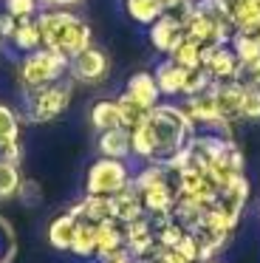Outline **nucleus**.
Listing matches in <instances>:
<instances>
[{
  "mask_svg": "<svg viewBox=\"0 0 260 263\" xmlns=\"http://www.w3.org/2000/svg\"><path fill=\"white\" fill-rule=\"evenodd\" d=\"M37 26H40V34H43V48L60 51L68 60L94 46L90 23H85L71 9H40Z\"/></svg>",
  "mask_w": 260,
  "mask_h": 263,
  "instance_id": "obj_1",
  "label": "nucleus"
},
{
  "mask_svg": "<svg viewBox=\"0 0 260 263\" xmlns=\"http://www.w3.org/2000/svg\"><path fill=\"white\" fill-rule=\"evenodd\" d=\"M147 125H150L153 139H156V161H161V164L170 156L178 153L190 142V136L198 133V127L192 125V119L178 102H158L147 114Z\"/></svg>",
  "mask_w": 260,
  "mask_h": 263,
  "instance_id": "obj_2",
  "label": "nucleus"
},
{
  "mask_svg": "<svg viewBox=\"0 0 260 263\" xmlns=\"http://www.w3.org/2000/svg\"><path fill=\"white\" fill-rule=\"evenodd\" d=\"M68 77V57L51 48H37L17 60V85L23 93L40 91V88L60 82Z\"/></svg>",
  "mask_w": 260,
  "mask_h": 263,
  "instance_id": "obj_3",
  "label": "nucleus"
},
{
  "mask_svg": "<svg viewBox=\"0 0 260 263\" xmlns=\"http://www.w3.org/2000/svg\"><path fill=\"white\" fill-rule=\"evenodd\" d=\"M73 99V80L65 77L60 82H51V85L40 88V91L23 93V116L31 125H45V122L60 119L68 110Z\"/></svg>",
  "mask_w": 260,
  "mask_h": 263,
  "instance_id": "obj_4",
  "label": "nucleus"
},
{
  "mask_svg": "<svg viewBox=\"0 0 260 263\" xmlns=\"http://www.w3.org/2000/svg\"><path fill=\"white\" fill-rule=\"evenodd\" d=\"M130 181H133V170H130L127 161L99 156L96 161H90L88 173H85V193L116 195V193H122Z\"/></svg>",
  "mask_w": 260,
  "mask_h": 263,
  "instance_id": "obj_5",
  "label": "nucleus"
},
{
  "mask_svg": "<svg viewBox=\"0 0 260 263\" xmlns=\"http://www.w3.org/2000/svg\"><path fill=\"white\" fill-rule=\"evenodd\" d=\"M68 77L79 85H102L110 77V57L105 48L90 46L68 60Z\"/></svg>",
  "mask_w": 260,
  "mask_h": 263,
  "instance_id": "obj_6",
  "label": "nucleus"
},
{
  "mask_svg": "<svg viewBox=\"0 0 260 263\" xmlns=\"http://www.w3.org/2000/svg\"><path fill=\"white\" fill-rule=\"evenodd\" d=\"M201 65L215 82L240 80V60L229 46H201Z\"/></svg>",
  "mask_w": 260,
  "mask_h": 263,
  "instance_id": "obj_7",
  "label": "nucleus"
},
{
  "mask_svg": "<svg viewBox=\"0 0 260 263\" xmlns=\"http://www.w3.org/2000/svg\"><path fill=\"white\" fill-rule=\"evenodd\" d=\"M119 255H130L124 246V223L116 218H107V221L96 223V260L105 263Z\"/></svg>",
  "mask_w": 260,
  "mask_h": 263,
  "instance_id": "obj_8",
  "label": "nucleus"
},
{
  "mask_svg": "<svg viewBox=\"0 0 260 263\" xmlns=\"http://www.w3.org/2000/svg\"><path fill=\"white\" fill-rule=\"evenodd\" d=\"M141 204H144L147 215H170L175 206V198H178V190H175V176L170 173L167 178L150 184V187L139 190Z\"/></svg>",
  "mask_w": 260,
  "mask_h": 263,
  "instance_id": "obj_9",
  "label": "nucleus"
},
{
  "mask_svg": "<svg viewBox=\"0 0 260 263\" xmlns=\"http://www.w3.org/2000/svg\"><path fill=\"white\" fill-rule=\"evenodd\" d=\"M147 37H150V46L156 48L158 54H164V57H170V54L175 51V48L181 46V40H184V26H181V20H175L170 12H164L161 17L156 20V23L147 29Z\"/></svg>",
  "mask_w": 260,
  "mask_h": 263,
  "instance_id": "obj_10",
  "label": "nucleus"
},
{
  "mask_svg": "<svg viewBox=\"0 0 260 263\" xmlns=\"http://www.w3.org/2000/svg\"><path fill=\"white\" fill-rule=\"evenodd\" d=\"M124 93L144 110H153L161 102V91H158V82H156L153 71H136V74H130L127 82H124Z\"/></svg>",
  "mask_w": 260,
  "mask_h": 263,
  "instance_id": "obj_11",
  "label": "nucleus"
},
{
  "mask_svg": "<svg viewBox=\"0 0 260 263\" xmlns=\"http://www.w3.org/2000/svg\"><path fill=\"white\" fill-rule=\"evenodd\" d=\"M243 93H246V82H240V80H226V82H215L212 85L215 105H218V114L224 119H229V122L240 119Z\"/></svg>",
  "mask_w": 260,
  "mask_h": 263,
  "instance_id": "obj_12",
  "label": "nucleus"
},
{
  "mask_svg": "<svg viewBox=\"0 0 260 263\" xmlns=\"http://www.w3.org/2000/svg\"><path fill=\"white\" fill-rule=\"evenodd\" d=\"M153 74H156V82H158V91H161V97L175 99V97H181V93H184L187 68H184V65H178L175 60L164 57Z\"/></svg>",
  "mask_w": 260,
  "mask_h": 263,
  "instance_id": "obj_13",
  "label": "nucleus"
},
{
  "mask_svg": "<svg viewBox=\"0 0 260 263\" xmlns=\"http://www.w3.org/2000/svg\"><path fill=\"white\" fill-rule=\"evenodd\" d=\"M68 212H71L73 218H85V221H90V223H102V221H107V218H113V201H110V195L85 193V198H79Z\"/></svg>",
  "mask_w": 260,
  "mask_h": 263,
  "instance_id": "obj_14",
  "label": "nucleus"
},
{
  "mask_svg": "<svg viewBox=\"0 0 260 263\" xmlns=\"http://www.w3.org/2000/svg\"><path fill=\"white\" fill-rule=\"evenodd\" d=\"M235 29H260V0H220Z\"/></svg>",
  "mask_w": 260,
  "mask_h": 263,
  "instance_id": "obj_15",
  "label": "nucleus"
},
{
  "mask_svg": "<svg viewBox=\"0 0 260 263\" xmlns=\"http://www.w3.org/2000/svg\"><path fill=\"white\" fill-rule=\"evenodd\" d=\"M96 147H99V156H107V159H122L127 161L130 156H133V150H130V130L127 127H110V130L99 133V142H96Z\"/></svg>",
  "mask_w": 260,
  "mask_h": 263,
  "instance_id": "obj_16",
  "label": "nucleus"
},
{
  "mask_svg": "<svg viewBox=\"0 0 260 263\" xmlns=\"http://www.w3.org/2000/svg\"><path fill=\"white\" fill-rule=\"evenodd\" d=\"M110 201H113V218L122 221V223H130V221H136V218L147 215L144 204H141V195H139V190H136L133 184H127L122 193L110 195Z\"/></svg>",
  "mask_w": 260,
  "mask_h": 263,
  "instance_id": "obj_17",
  "label": "nucleus"
},
{
  "mask_svg": "<svg viewBox=\"0 0 260 263\" xmlns=\"http://www.w3.org/2000/svg\"><path fill=\"white\" fill-rule=\"evenodd\" d=\"M9 46L14 48L17 54H31L37 48H43V34H40V26H37V17L31 20H17V29L11 34Z\"/></svg>",
  "mask_w": 260,
  "mask_h": 263,
  "instance_id": "obj_18",
  "label": "nucleus"
},
{
  "mask_svg": "<svg viewBox=\"0 0 260 263\" xmlns=\"http://www.w3.org/2000/svg\"><path fill=\"white\" fill-rule=\"evenodd\" d=\"M73 229H77V218L71 212H60L57 218H51L48 223V243L57 252H71V240H73Z\"/></svg>",
  "mask_w": 260,
  "mask_h": 263,
  "instance_id": "obj_19",
  "label": "nucleus"
},
{
  "mask_svg": "<svg viewBox=\"0 0 260 263\" xmlns=\"http://www.w3.org/2000/svg\"><path fill=\"white\" fill-rule=\"evenodd\" d=\"M229 48L240 60V65L252 63L254 57H260V29H235Z\"/></svg>",
  "mask_w": 260,
  "mask_h": 263,
  "instance_id": "obj_20",
  "label": "nucleus"
},
{
  "mask_svg": "<svg viewBox=\"0 0 260 263\" xmlns=\"http://www.w3.org/2000/svg\"><path fill=\"white\" fill-rule=\"evenodd\" d=\"M124 12L133 23L150 29L167 9H164V0H124Z\"/></svg>",
  "mask_w": 260,
  "mask_h": 263,
  "instance_id": "obj_21",
  "label": "nucleus"
},
{
  "mask_svg": "<svg viewBox=\"0 0 260 263\" xmlns=\"http://www.w3.org/2000/svg\"><path fill=\"white\" fill-rule=\"evenodd\" d=\"M71 255L82 257H96V223L77 218V229H73V240H71Z\"/></svg>",
  "mask_w": 260,
  "mask_h": 263,
  "instance_id": "obj_22",
  "label": "nucleus"
},
{
  "mask_svg": "<svg viewBox=\"0 0 260 263\" xmlns=\"http://www.w3.org/2000/svg\"><path fill=\"white\" fill-rule=\"evenodd\" d=\"M90 127L96 133H105L110 127H119V108H116V99H96L90 105Z\"/></svg>",
  "mask_w": 260,
  "mask_h": 263,
  "instance_id": "obj_23",
  "label": "nucleus"
},
{
  "mask_svg": "<svg viewBox=\"0 0 260 263\" xmlns=\"http://www.w3.org/2000/svg\"><path fill=\"white\" fill-rule=\"evenodd\" d=\"M20 127H23L20 114L11 105L0 102V147L11 142H20Z\"/></svg>",
  "mask_w": 260,
  "mask_h": 263,
  "instance_id": "obj_24",
  "label": "nucleus"
},
{
  "mask_svg": "<svg viewBox=\"0 0 260 263\" xmlns=\"http://www.w3.org/2000/svg\"><path fill=\"white\" fill-rule=\"evenodd\" d=\"M20 184H23L20 164H11V161L0 159V201L17 198V193H20Z\"/></svg>",
  "mask_w": 260,
  "mask_h": 263,
  "instance_id": "obj_25",
  "label": "nucleus"
},
{
  "mask_svg": "<svg viewBox=\"0 0 260 263\" xmlns=\"http://www.w3.org/2000/svg\"><path fill=\"white\" fill-rule=\"evenodd\" d=\"M198 238V249H201V260H212L226 243H229V235L226 232H215V229H195Z\"/></svg>",
  "mask_w": 260,
  "mask_h": 263,
  "instance_id": "obj_26",
  "label": "nucleus"
},
{
  "mask_svg": "<svg viewBox=\"0 0 260 263\" xmlns=\"http://www.w3.org/2000/svg\"><path fill=\"white\" fill-rule=\"evenodd\" d=\"M116 108H119V125L127 127V130H133V127L139 125V122H144V119H147V114H150V110L139 108V105H136L124 91L116 97Z\"/></svg>",
  "mask_w": 260,
  "mask_h": 263,
  "instance_id": "obj_27",
  "label": "nucleus"
},
{
  "mask_svg": "<svg viewBox=\"0 0 260 263\" xmlns=\"http://www.w3.org/2000/svg\"><path fill=\"white\" fill-rule=\"evenodd\" d=\"M170 60H175V63L184 65L187 71H192V68H198V65H201V46H198L195 40H190V37H184V40H181V46L170 54Z\"/></svg>",
  "mask_w": 260,
  "mask_h": 263,
  "instance_id": "obj_28",
  "label": "nucleus"
},
{
  "mask_svg": "<svg viewBox=\"0 0 260 263\" xmlns=\"http://www.w3.org/2000/svg\"><path fill=\"white\" fill-rule=\"evenodd\" d=\"M212 85H215V80L209 77V71L203 68V65H198V68L187 71V82H184V93H181V97H195V93L209 91Z\"/></svg>",
  "mask_w": 260,
  "mask_h": 263,
  "instance_id": "obj_29",
  "label": "nucleus"
},
{
  "mask_svg": "<svg viewBox=\"0 0 260 263\" xmlns=\"http://www.w3.org/2000/svg\"><path fill=\"white\" fill-rule=\"evenodd\" d=\"M40 0H3V12L14 20H31L40 14Z\"/></svg>",
  "mask_w": 260,
  "mask_h": 263,
  "instance_id": "obj_30",
  "label": "nucleus"
},
{
  "mask_svg": "<svg viewBox=\"0 0 260 263\" xmlns=\"http://www.w3.org/2000/svg\"><path fill=\"white\" fill-rule=\"evenodd\" d=\"M184 232H187V229L173 218V221H167L164 227L156 229V240H158V246H164V249H175V243L184 238Z\"/></svg>",
  "mask_w": 260,
  "mask_h": 263,
  "instance_id": "obj_31",
  "label": "nucleus"
},
{
  "mask_svg": "<svg viewBox=\"0 0 260 263\" xmlns=\"http://www.w3.org/2000/svg\"><path fill=\"white\" fill-rule=\"evenodd\" d=\"M240 119L246 122H260V88H249L243 93V105H240Z\"/></svg>",
  "mask_w": 260,
  "mask_h": 263,
  "instance_id": "obj_32",
  "label": "nucleus"
},
{
  "mask_svg": "<svg viewBox=\"0 0 260 263\" xmlns=\"http://www.w3.org/2000/svg\"><path fill=\"white\" fill-rule=\"evenodd\" d=\"M175 252H178L181 257H187L190 263H195V260H201V249H198V238H195V232H184V238L175 243Z\"/></svg>",
  "mask_w": 260,
  "mask_h": 263,
  "instance_id": "obj_33",
  "label": "nucleus"
},
{
  "mask_svg": "<svg viewBox=\"0 0 260 263\" xmlns=\"http://www.w3.org/2000/svg\"><path fill=\"white\" fill-rule=\"evenodd\" d=\"M240 82H246L249 88H260V57L240 65Z\"/></svg>",
  "mask_w": 260,
  "mask_h": 263,
  "instance_id": "obj_34",
  "label": "nucleus"
},
{
  "mask_svg": "<svg viewBox=\"0 0 260 263\" xmlns=\"http://www.w3.org/2000/svg\"><path fill=\"white\" fill-rule=\"evenodd\" d=\"M17 198H20L23 204H37V201H40V184H37V181H28V178H23Z\"/></svg>",
  "mask_w": 260,
  "mask_h": 263,
  "instance_id": "obj_35",
  "label": "nucleus"
},
{
  "mask_svg": "<svg viewBox=\"0 0 260 263\" xmlns=\"http://www.w3.org/2000/svg\"><path fill=\"white\" fill-rule=\"evenodd\" d=\"M0 159L11 161V164H20V161H23V142L3 144V147H0Z\"/></svg>",
  "mask_w": 260,
  "mask_h": 263,
  "instance_id": "obj_36",
  "label": "nucleus"
},
{
  "mask_svg": "<svg viewBox=\"0 0 260 263\" xmlns=\"http://www.w3.org/2000/svg\"><path fill=\"white\" fill-rule=\"evenodd\" d=\"M14 29H17V20L11 17V14L0 12V43H9L11 34H14Z\"/></svg>",
  "mask_w": 260,
  "mask_h": 263,
  "instance_id": "obj_37",
  "label": "nucleus"
},
{
  "mask_svg": "<svg viewBox=\"0 0 260 263\" xmlns=\"http://www.w3.org/2000/svg\"><path fill=\"white\" fill-rule=\"evenodd\" d=\"M153 263H190V260H187V257H181L175 249H161Z\"/></svg>",
  "mask_w": 260,
  "mask_h": 263,
  "instance_id": "obj_38",
  "label": "nucleus"
},
{
  "mask_svg": "<svg viewBox=\"0 0 260 263\" xmlns=\"http://www.w3.org/2000/svg\"><path fill=\"white\" fill-rule=\"evenodd\" d=\"M82 0H40V6L43 9H73L79 6Z\"/></svg>",
  "mask_w": 260,
  "mask_h": 263,
  "instance_id": "obj_39",
  "label": "nucleus"
},
{
  "mask_svg": "<svg viewBox=\"0 0 260 263\" xmlns=\"http://www.w3.org/2000/svg\"><path fill=\"white\" fill-rule=\"evenodd\" d=\"M105 263H136L130 255H119V257H113V260H105Z\"/></svg>",
  "mask_w": 260,
  "mask_h": 263,
  "instance_id": "obj_40",
  "label": "nucleus"
},
{
  "mask_svg": "<svg viewBox=\"0 0 260 263\" xmlns=\"http://www.w3.org/2000/svg\"><path fill=\"white\" fill-rule=\"evenodd\" d=\"M175 3H181V0H164V9H170V6H175Z\"/></svg>",
  "mask_w": 260,
  "mask_h": 263,
  "instance_id": "obj_41",
  "label": "nucleus"
},
{
  "mask_svg": "<svg viewBox=\"0 0 260 263\" xmlns=\"http://www.w3.org/2000/svg\"><path fill=\"white\" fill-rule=\"evenodd\" d=\"M195 263H215V257H212V260H195Z\"/></svg>",
  "mask_w": 260,
  "mask_h": 263,
  "instance_id": "obj_42",
  "label": "nucleus"
}]
</instances>
